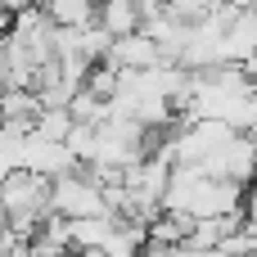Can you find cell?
Masks as SVG:
<instances>
[{
	"label": "cell",
	"instance_id": "6da1fadb",
	"mask_svg": "<svg viewBox=\"0 0 257 257\" xmlns=\"http://www.w3.org/2000/svg\"><path fill=\"white\" fill-rule=\"evenodd\" d=\"M50 212L63 217V221H77V217H108L99 185H90V181L81 176V167H77L72 176L50 181Z\"/></svg>",
	"mask_w": 257,
	"mask_h": 257
},
{
	"label": "cell",
	"instance_id": "7a4b0ae2",
	"mask_svg": "<svg viewBox=\"0 0 257 257\" xmlns=\"http://www.w3.org/2000/svg\"><path fill=\"white\" fill-rule=\"evenodd\" d=\"M199 172L212 176V181L248 185V176H253V136H230L221 149H212V154L199 163Z\"/></svg>",
	"mask_w": 257,
	"mask_h": 257
},
{
	"label": "cell",
	"instance_id": "3957f363",
	"mask_svg": "<svg viewBox=\"0 0 257 257\" xmlns=\"http://www.w3.org/2000/svg\"><path fill=\"white\" fill-rule=\"evenodd\" d=\"M104 63L117 68V72H149V68L163 63V54H158V45H154L149 36L136 32V36H117V41H108Z\"/></svg>",
	"mask_w": 257,
	"mask_h": 257
},
{
	"label": "cell",
	"instance_id": "277c9868",
	"mask_svg": "<svg viewBox=\"0 0 257 257\" xmlns=\"http://www.w3.org/2000/svg\"><path fill=\"white\" fill-rule=\"evenodd\" d=\"M253 41H257V14H253V9H244V14H235V18L226 23V32H221L226 63L248 68V63H253Z\"/></svg>",
	"mask_w": 257,
	"mask_h": 257
},
{
	"label": "cell",
	"instance_id": "5b68a950",
	"mask_svg": "<svg viewBox=\"0 0 257 257\" xmlns=\"http://www.w3.org/2000/svg\"><path fill=\"white\" fill-rule=\"evenodd\" d=\"M95 23L108 41L117 36H136L140 32V5L136 0H99L95 5Z\"/></svg>",
	"mask_w": 257,
	"mask_h": 257
},
{
	"label": "cell",
	"instance_id": "8992f818",
	"mask_svg": "<svg viewBox=\"0 0 257 257\" xmlns=\"http://www.w3.org/2000/svg\"><path fill=\"white\" fill-rule=\"evenodd\" d=\"M117 230V217H77L68 221V248H104L108 235Z\"/></svg>",
	"mask_w": 257,
	"mask_h": 257
},
{
	"label": "cell",
	"instance_id": "52a82bcc",
	"mask_svg": "<svg viewBox=\"0 0 257 257\" xmlns=\"http://www.w3.org/2000/svg\"><path fill=\"white\" fill-rule=\"evenodd\" d=\"M36 9L50 18V27H86V23H95V0H36Z\"/></svg>",
	"mask_w": 257,
	"mask_h": 257
},
{
	"label": "cell",
	"instance_id": "ba28073f",
	"mask_svg": "<svg viewBox=\"0 0 257 257\" xmlns=\"http://www.w3.org/2000/svg\"><path fill=\"white\" fill-rule=\"evenodd\" d=\"M32 117H36V95L32 90H0V126L5 122L32 126Z\"/></svg>",
	"mask_w": 257,
	"mask_h": 257
},
{
	"label": "cell",
	"instance_id": "9c48e42d",
	"mask_svg": "<svg viewBox=\"0 0 257 257\" xmlns=\"http://www.w3.org/2000/svg\"><path fill=\"white\" fill-rule=\"evenodd\" d=\"M68 131H72L68 108H36V117H32V136H36V140H54V145H63Z\"/></svg>",
	"mask_w": 257,
	"mask_h": 257
},
{
	"label": "cell",
	"instance_id": "30bf717a",
	"mask_svg": "<svg viewBox=\"0 0 257 257\" xmlns=\"http://www.w3.org/2000/svg\"><path fill=\"white\" fill-rule=\"evenodd\" d=\"M81 90H86L90 99L108 104V99H113V90H117V68H108V63H90V72H86Z\"/></svg>",
	"mask_w": 257,
	"mask_h": 257
},
{
	"label": "cell",
	"instance_id": "8fae6325",
	"mask_svg": "<svg viewBox=\"0 0 257 257\" xmlns=\"http://www.w3.org/2000/svg\"><path fill=\"white\" fill-rule=\"evenodd\" d=\"M136 257H181V253H176V248H163V244H140Z\"/></svg>",
	"mask_w": 257,
	"mask_h": 257
},
{
	"label": "cell",
	"instance_id": "7c38bea8",
	"mask_svg": "<svg viewBox=\"0 0 257 257\" xmlns=\"http://www.w3.org/2000/svg\"><path fill=\"white\" fill-rule=\"evenodd\" d=\"M221 5H230V9H239V14H244V9H253V0H221Z\"/></svg>",
	"mask_w": 257,
	"mask_h": 257
}]
</instances>
